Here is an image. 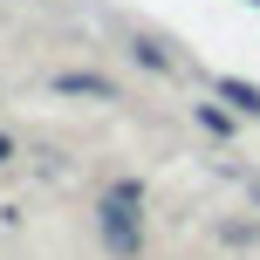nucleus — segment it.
<instances>
[{"label": "nucleus", "mask_w": 260, "mask_h": 260, "mask_svg": "<svg viewBox=\"0 0 260 260\" xmlns=\"http://www.w3.org/2000/svg\"><path fill=\"white\" fill-rule=\"evenodd\" d=\"M247 7H260V0H247Z\"/></svg>", "instance_id": "obj_5"}, {"label": "nucleus", "mask_w": 260, "mask_h": 260, "mask_svg": "<svg viewBox=\"0 0 260 260\" xmlns=\"http://www.w3.org/2000/svg\"><path fill=\"white\" fill-rule=\"evenodd\" d=\"M7 151H14V144H7V137H0V165H7Z\"/></svg>", "instance_id": "obj_4"}, {"label": "nucleus", "mask_w": 260, "mask_h": 260, "mask_svg": "<svg viewBox=\"0 0 260 260\" xmlns=\"http://www.w3.org/2000/svg\"><path fill=\"white\" fill-rule=\"evenodd\" d=\"M103 240H110V253H137V185L103 199Z\"/></svg>", "instance_id": "obj_1"}, {"label": "nucleus", "mask_w": 260, "mask_h": 260, "mask_svg": "<svg viewBox=\"0 0 260 260\" xmlns=\"http://www.w3.org/2000/svg\"><path fill=\"white\" fill-rule=\"evenodd\" d=\"M55 89H62V96H96V103H110V96H117L103 76H55Z\"/></svg>", "instance_id": "obj_2"}, {"label": "nucleus", "mask_w": 260, "mask_h": 260, "mask_svg": "<svg viewBox=\"0 0 260 260\" xmlns=\"http://www.w3.org/2000/svg\"><path fill=\"white\" fill-rule=\"evenodd\" d=\"M219 96H226V103H240L247 117H260V89H253V82H233V76H226V82H219Z\"/></svg>", "instance_id": "obj_3"}]
</instances>
